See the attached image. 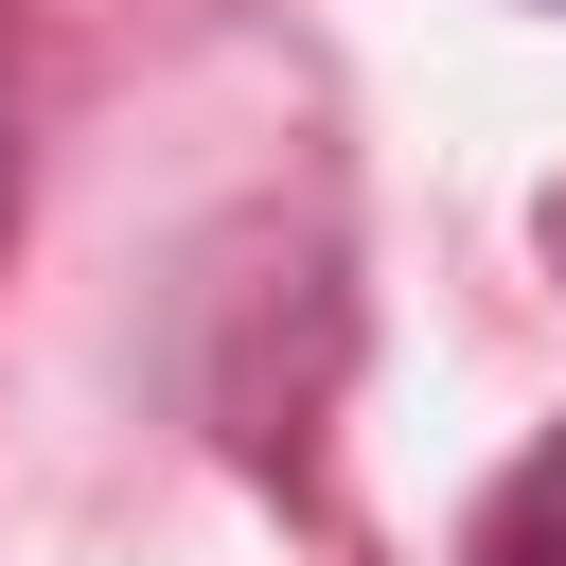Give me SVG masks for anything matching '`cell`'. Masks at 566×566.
Listing matches in <instances>:
<instances>
[{
    "instance_id": "6da1fadb",
    "label": "cell",
    "mask_w": 566,
    "mask_h": 566,
    "mask_svg": "<svg viewBox=\"0 0 566 566\" xmlns=\"http://www.w3.org/2000/svg\"><path fill=\"white\" fill-rule=\"evenodd\" d=\"M478 566H566V460H531V478L495 495V531H478Z\"/></svg>"
},
{
    "instance_id": "7a4b0ae2",
    "label": "cell",
    "mask_w": 566,
    "mask_h": 566,
    "mask_svg": "<svg viewBox=\"0 0 566 566\" xmlns=\"http://www.w3.org/2000/svg\"><path fill=\"white\" fill-rule=\"evenodd\" d=\"M0 195H18V53H0Z\"/></svg>"
}]
</instances>
